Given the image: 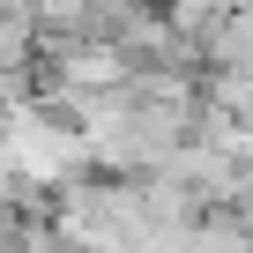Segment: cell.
I'll return each mask as SVG.
<instances>
[{
  "label": "cell",
  "instance_id": "4",
  "mask_svg": "<svg viewBox=\"0 0 253 253\" xmlns=\"http://www.w3.org/2000/svg\"><path fill=\"white\" fill-rule=\"evenodd\" d=\"M23 231H30L23 201H8V194H0V246H23Z\"/></svg>",
  "mask_w": 253,
  "mask_h": 253
},
{
  "label": "cell",
  "instance_id": "3",
  "mask_svg": "<svg viewBox=\"0 0 253 253\" xmlns=\"http://www.w3.org/2000/svg\"><path fill=\"white\" fill-rule=\"evenodd\" d=\"M30 15H38L45 45H67V38H89V0H30Z\"/></svg>",
  "mask_w": 253,
  "mask_h": 253
},
{
  "label": "cell",
  "instance_id": "1",
  "mask_svg": "<svg viewBox=\"0 0 253 253\" xmlns=\"http://www.w3.org/2000/svg\"><path fill=\"white\" fill-rule=\"evenodd\" d=\"M164 8H171V30L201 52V67H209V38L231 23V8H238V0H164Z\"/></svg>",
  "mask_w": 253,
  "mask_h": 253
},
{
  "label": "cell",
  "instance_id": "2",
  "mask_svg": "<svg viewBox=\"0 0 253 253\" xmlns=\"http://www.w3.org/2000/svg\"><path fill=\"white\" fill-rule=\"evenodd\" d=\"M209 67H238V75H253V0H238L231 23L209 38Z\"/></svg>",
  "mask_w": 253,
  "mask_h": 253
}]
</instances>
